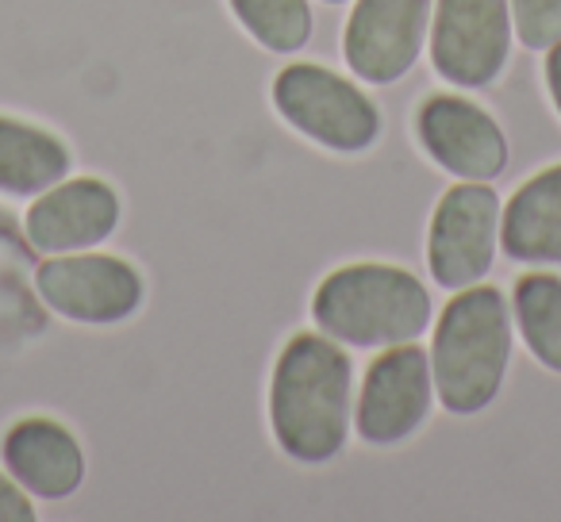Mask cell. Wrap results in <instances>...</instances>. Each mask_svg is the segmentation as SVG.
Returning <instances> with one entry per match:
<instances>
[{
	"label": "cell",
	"mask_w": 561,
	"mask_h": 522,
	"mask_svg": "<svg viewBox=\"0 0 561 522\" xmlns=\"http://www.w3.org/2000/svg\"><path fill=\"white\" fill-rule=\"evenodd\" d=\"M351 358L328 335H297L277 358L270 422L280 450L305 465L339 457L351 434Z\"/></svg>",
	"instance_id": "obj_1"
},
{
	"label": "cell",
	"mask_w": 561,
	"mask_h": 522,
	"mask_svg": "<svg viewBox=\"0 0 561 522\" xmlns=\"http://www.w3.org/2000/svg\"><path fill=\"white\" fill-rule=\"evenodd\" d=\"M512 358V315L496 289L469 285L443 308L431 346L435 392L450 415H477L496 399Z\"/></svg>",
	"instance_id": "obj_2"
},
{
	"label": "cell",
	"mask_w": 561,
	"mask_h": 522,
	"mask_svg": "<svg viewBox=\"0 0 561 522\" xmlns=\"http://www.w3.org/2000/svg\"><path fill=\"white\" fill-rule=\"evenodd\" d=\"M316 323L346 346L415 343L431 323V297L415 274L381 262L335 269L316 292Z\"/></svg>",
	"instance_id": "obj_3"
},
{
	"label": "cell",
	"mask_w": 561,
	"mask_h": 522,
	"mask_svg": "<svg viewBox=\"0 0 561 522\" xmlns=\"http://www.w3.org/2000/svg\"><path fill=\"white\" fill-rule=\"evenodd\" d=\"M273 104L300 135L339 154H358L381 135V112L354 81L312 62L280 70L273 81Z\"/></svg>",
	"instance_id": "obj_4"
},
{
	"label": "cell",
	"mask_w": 561,
	"mask_h": 522,
	"mask_svg": "<svg viewBox=\"0 0 561 522\" xmlns=\"http://www.w3.org/2000/svg\"><path fill=\"white\" fill-rule=\"evenodd\" d=\"M504 204L489 181H461L438 200L427 234V266L443 289H469L492 269Z\"/></svg>",
	"instance_id": "obj_5"
},
{
	"label": "cell",
	"mask_w": 561,
	"mask_h": 522,
	"mask_svg": "<svg viewBox=\"0 0 561 522\" xmlns=\"http://www.w3.org/2000/svg\"><path fill=\"white\" fill-rule=\"evenodd\" d=\"M512 32L507 0H438L431 35L435 70L461 89L489 85L504 70Z\"/></svg>",
	"instance_id": "obj_6"
},
{
	"label": "cell",
	"mask_w": 561,
	"mask_h": 522,
	"mask_svg": "<svg viewBox=\"0 0 561 522\" xmlns=\"http://www.w3.org/2000/svg\"><path fill=\"white\" fill-rule=\"evenodd\" d=\"M39 297L73 323L108 327L142 304V277L112 254H58L39 266Z\"/></svg>",
	"instance_id": "obj_7"
},
{
	"label": "cell",
	"mask_w": 561,
	"mask_h": 522,
	"mask_svg": "<svg viewBox=\"0 0 561 522\" xmlns=\"http://www.w3.org/2000/svg\"><path fill=\"white\" fill-rule=\"evenodd\" d=\"M435 396V376H431V353L420 346L400 343L369 366L362 384L354 422L358 434L374 445H397L423 427Z\"/></svg>",
	"instance_id": "obj_8"
},
{
	"label": "cell",
	"mask_w": 561,
	"mask_h": 522,
	"mask_svg": "<svg viewBox=\"0 0 561 522\" xmlns=\"http://www.w3.org/2000/svg\"><path fill=\"white\" fill-rule=\"evenodd\" d=\"M431 27V0H358L346 20V62L362 81L392 85L420 58Z\"/></svg>",
	"instance_id": "obj_9"
},
{
	"label": "cell",
	"mask_w": 561,
	"mask_h": 522,
	"mask_svg": "<svg viewBox=\"0 0 561 522\" xmlns=\"http://www.w3.org/2000/svg\"><path fill=\"white\" fill-rule=\"evenodd\" d=\"M420 139L446 173L461 181H492L507 165V139L500 124L461 96H431L420 108Z\"/></svg>",
	"instance_id": "obj_10"
},
{
	"label": "cell",
	"mask_w": 561,
	"mask_h": 522,
	"mask_svg": "<svg viewBox=\"0 0 561 522\" xmlns=\"http://www.w3.org/2000/svg\"><path fill=\"white\" fill-rule=\"evenodd\" d=\"M119 223V196L96 177L58 181L27 211V239L43 254H73L104 242Z\"/></svg>",
	"instance_id": "obj_11"
},
{
	"label": "cell",
	"mask_w": 561,
	"mask_h": 522,
	"mask_svg": "<svg viewBox=\"0 0 561 522\" xmlns=\"http://www.w3.org/2000/svg\"><path fill=\"white\" fill-rule=\"evenodd\" d=\"M0 453L9 473L39 499H66L85 480V453L55 419H20L4 434Z\"/></svg>",
	"instance_id": "obj_12"
},
{
	"label": "cell",
	"mask_w": 561,
	"mask_h": 522,
	"mask_svg": "<svg viewBox=\"0 0 561 522\" xmlns=\"http://www.w3.org/2000/svg\"><path fill=\"white\" fill-rule=\"evenodd\" d=\"M500 246L512 262H561V165L515 188L500 219Z\"/></svg>",
	"instance_id": "obj_13"
},
{
	"label": "cell",
	"mask_w": 561,
	"mask_h": 522,
	"mask_svg": "<svg viewBox=\"0 0 561 522\" xmlns=\"http://www.w3.org/2000/svg\"><path fill=\"white\" fill-rule=\"evenodd\" d=\"M70 162V150L58 135L24 124V119L0 116V193H47L58 181H66Z\"/></svg>",
	"instance_id": "obj_14"
},
{
	"label": "cell",
	"mask_w": 561,
	"mask_h": 522,
	"mask_svg": "<svg viewBox=\"0 0 561 522\" xmlns=\"http://www.w3.org/2000/svg\"><path fill=\"white\" fill-rule=\"evenodd\" d=\"M515 320L527 350L546 369L561 373V277L527 274L515 285Z\"/></svg>",
	"instance_id": "obj_15"
},
{
	"label": "cell",
	"mask_w": 561,
	"mask_h": 522,
	"mask_svg": "<svg viewBox=\"0 0 561 522\" xmlns=\"http://www.w3.org/2000/svg\"><path fill=\"white\" fill-rule=\"evenodd\" d=\"M239 24L262 43L265 50L289 55L300 50L312 35V9L308 0H231Z\"/></svg>",
	"instance_id": "obj_16"
},
{
	"label": "cell",
	"mask_w": 561,
	"mask_h": 522,
	"mask_svg": "<svg viewBox=\"0 0 561 522\" xmlns=\"http://www.w3.org/2000/svg\"><path fill=\"white\" fill-rule=\"evenodd\" d=\"M507 4L523 47L550 50L561 39V0H507Z\"/></svg>",
	"instance_id": "obj_17"
},
{
	"label": "cell",
	"mask_w": 561,
	"mask_h": 522,
	"mask_svg": "<svg viewBox=\"0 0 561 522\" xmlns=\"http://www.w3.org/2000/svg\"><path fill=\"white\" fill-rule=\"evenodd\" d=\"M0 522H35V507L16 476L0 473Z\"/></svg>",
	"instance_id": "obj_18"
},
{
	"label": "cell",
	"mask_w": 561,
	"mask_h": 522,
	"mask_svg": "<svg viewBox=\"0 0 561 522\" xmlns=\"http://www.w3.org/2000/svg\"><path fill=\"white\" fill-rule=\"evenodd\" d=\"M546 85H550V96H553V104H558V112H561V39L553 43L550 50H546Z\"/></svg>",
	"instance_id": "obj_19"
},
{
	"label": "cell",
	"mask_w": 561,
	"mask_h": 522,
	"mask_svg": "<svg viewBox=\"0 0 561 522\" xmlns=\"http://www.w3.org/2000/svg\"><path fill=\"white\" fill-rule=\"evenodd\" d=\"M328 4H343V0H328Z\"/></svg>",
	"instance_id": "obj_20"
}]
</instances>
